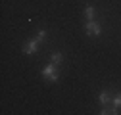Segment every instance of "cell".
<instances>
[{"label":"cell","mask_w":121,"mask_h":115,"mask_svg":"<svg viewBox=\"0 0 121 115\" xmlns=\"http://www.w3.org/2000/svg\"><path fill=\"white\" fill-rule=\"evenodd\" d=\"M44 37H46V31H39L37 38H33V40H29L27 44L23 46V54H27V56H31V54H35V52H37V48H39V42H40V40H44Z\"/></svg>","instance_id":"obj_1"},{"label":"cell","mask_w":121,"mask_h":115,"mask_svg":"<svg viewBox=\"0 0 121 115\" xmlns=\"http://www.w3.org/2000/svg\"><path fill=\"white\" fill-rule=\"evenodd\" d=\"M42 77L44 79H48V81H52V82H56L58 81V63H50V65H46L42 69Z\"/></svg>","instance_id":"obj_2"},{"label":"cell","mask_w":121,"mask_h":115,"mask_svg":"<svg viewBox=\"0 0 121 115\" xmlns=\"http://www.w3.org/2000/svg\"><path fill=\"white\" fill-rule=\"evenodd\" d=\"M85 29H86V33H88L90 37H98V35L102 33V27H100L94 19H92V21H86V27H85Z\"/></svg>","instance_id":"obj_3"},{"label":"cell","mask_w":121,"mask_h":115,"mask_svg":"<svg viewBox=\"0 0 121 115\" xmlns=\"http://www.w3.org/2000/svg\"><path fill=\"white\" fill-rule=\"evenodd\" d=\"M85 16H86L88 21H92V19H94V8H92V6H86V8H85Z\"/></svg>","instance_id":"obj_4"},{"label":"cell","mask_w":121,"mask_h":115,"mask_svg":"<svg viewBox=\"0 0 121 115\" xmlns=\"http://www.w3.org/2000/svg\"><path fill=\"white\" fill-rule=\"evenodd\" d=\"M100 113H102V115H115V113H117V107H115V106H112V107H102Z\"/></svg>","instance_id":"obj_5"},{"label":"cell","mask_w":121,"mask_h":115,"mask_svg":"<svg viewBox=\"0 0 121 115\" xmlns=\"http://www.w3.org/2000/svg\"><path fill=\"white\" fill-rule=\"evenodd\" d=\"M98 100H100V104H102V106L110 104V94H108V92L104 90V92H100V98H98Z\"/></svg>","instance_id":"obj_6"},{"label":"cell","mask_w":121,"mask_h":115,"mask_svg":"<svg viewBox=\"0 0 121 115\" xmlns=\"http://www.w3.org/2000/svg\"><path fill=\"white\" fill-rule=\"evenodd\" d=\"M62 60H64V56L60 54V52H54V54H52V62H54V63L60 65V63H62Z\"/></svg>","instance_id":"obj_7"},{"label":"cell","mask_w":121,"mask_h":115,"mask_svg":"<svg viewBox=\"0 0 121 115\" xmlns=\"http://www.w3.org/2000/svg\"><path fill=\"white\" fill-rule=\"evenodd\" d=\"M112 102H113V106H115V107H121V92H119V94L112 100Z\"/></svg>","instance_id":"obj_8"}]
</instances>
